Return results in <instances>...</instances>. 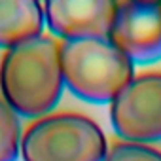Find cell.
Segmentation results:
<instances>
[{"mask_svg":"<svg viewBox=\"0 0 161 161\" xmlns=\"http://www.w3.org/2000/svg\"><path fill=\"white\" fill-rule=\"evenodd\" d=\"M110 119L125 142L161 140V72L135 76L110 103Z\"/></svg>","mask_w":161,"mask_h":161,"instance_id":"obj_4","label":"cell"},{"mask_svg":"<svg viewBox=\"0 0 161 161\" xmlns=\"http://www.w3.org/2000/svg\"><path fill=\"white\" fill-rule=\"evenodd\" d=\"M42 6L49 31L64 42L106 38L118 10L114 0H49Z\"/></svg>","mask_w":161,"mask_h":161,"instance_id":"obj_6","label":"cell"},{"mask_svg":"<svg viewBox=\"0 0 161 161\" xmlns=\"http://www.w3.org/2000/svg\"><path fill=\"white\" fill-rule=\"evenodd\" d=\"M103 129L87 116L63 112L31 123L21 136L23 161H104Z\"/></svg>","mask_w":161,"mask_h":161,"instance_id":"obj_3","label":"cell"},{"mask_svg":"<svg viewBox=\"0 0 161 161\" xmlns=\"http://www.w3.org/2000/svg\"><path fill=\"white\" fill-rule=\"evenodd\" d=\"M106 40L133 63L161 59V2L125 0L118 2Z\"/></svg>","mask_w":161,"mask_h":161,"instance_id":"obj_5","label":"cell"},{"mask_svg":"<svg viewBox=\"0 0 161 161\" xmlns=\"http://www.w3.org/2000/svg\"><path fill=\"white\" fill-rule=\"evenodd\" d=\"M21 121L14 108L0 97V161H15L21 153Z\"/></svg>","mask_w":161,"mask_h":161,"instance_id":"obj_8","label":"cell"},{"mask_svg":"<svg viewBox=\"0 0 161 161\" xmlns=\"http://www.w3.org/2000/svg\"><path fill=\"white\" fill-rule=\"evenodd\" d=\"M64 87L61 44L38 36L8 49L0 63L2 99L23 118H44L61 101Z\"/></svg>","mask_w":161,"mask_h":161,"instance_id":"obj_1","label":"cell"},{"mask_svg":"<svg viewBox=\"0 0 161 161\" xmlns=\"http://www.w3.org/2000/svg\"><path fill=\"white\" fill-rule=\"evenodd\" d=\"M44 6L34 0H0V47L12 49L42 36Z\"/></svg>","mask_w":161,"mask_h":161,"instance_id":"obj_7","label":"cell"},{"mask_svg":"<svg viewBox=\"0 0 161 161\" xmlns=\"http://www.w3.org/2000/svg\"><path fill=\"white\" fill-rule=\"evenodd\" d=\"M64 86L86 103H112L135 78L133 61L106 38L66 40L61 44Z\"/></svg>","mask_w":161,"mask_h":161,"instance_id":"obj_2","label":"cell"},{"mask_svg":"<svg viewBox=\"0 0 161 161\" xmlns=\"http://www.w3.org/2000/svg\"><path fill=\"white\" fill-rule=\"evenodd\" d=\"M104 161H161V152L148 144L118 142L108 150Z\"/></svg>","mask_w":161,"mask_h":161,"instance_id":"obj_9","label":"cell"}]
</instances>
